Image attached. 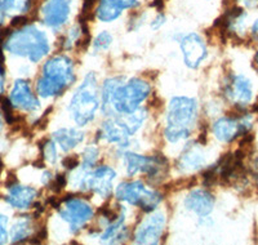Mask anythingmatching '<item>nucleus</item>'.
Listing matches in <instances>:
<instances>
[{"label": "nucleus", "mask_w": 258, "mask_h": 245, "mask_svg": "<svg viewBox=\"0 0 258 245\" xmlns=\"http://www.w3.org/2000/svg\"><path fill=\"white\" fill-rule=\"evenodd\" d=\"M74 82L73 61L64 54L54 55L43 66V75L36 83V93L44 98L59 96Z\"/></svg>", "instance_id": "f257e3e1"}, {"label": "nucleus", "mask_w": 258, "mask_h": 245, "mask_svg": "<svg viewBox=\"0 0 258 245\" xmlns=\"http://www.w3.org/2000/svg\"><path fill=\"white\" fill-rule=\"evenodd\" d=\"M198 115L197 101L190 97H173L168 106L165 138L176 143L190 137Z\"/></svg>", "instance_id": "f03ea898"}, {"label": "nucleus", "mask_w": 258, "mask_h": 245, "mask_svg": "<svg viewBox=\"0 0 258 245\" xmlns=\"http://www.w3.org/2000/svg\"><path fill=\"white\" fill-rule=\"evenodd\" d=\"M6 49L12 54L39 62L49 52V41L47 35L38 27L25 26L9 35L6 40Z\"/></svg>", "instance_id": "7ed1b4c3"}, {"label": "nucleus", "mask_w": 258, "mask_h": 245, "mask_svg": "<svg viewBox=\"0 0 258 245\" xmlns=\"http://www.w3.org/2000/svg\"><path fill=\"white\" fill-rule=\"evenodd\" d=\"M100 107V87L94 73L87 74L82 84L71 98L70 114L79 127L87 126L94 119Z\"/></svg>", "instance_id": "20e7f679"}, {"label": "nucleus", "mask_w": 258, "mask_h": 245, "mask_svg": "<svg viewBox=\"0 0 258 245\" xmlns=\"http://www.w3.org/2000/svg\"><path fill=\"white\" fill-rule=\"evenodd\" d=\"M150 93H151V88L145 80L135 78L126 83L121 82L112 92L106 114H131L140 108V105L150 96Z\"/></svg>", "instance_id": "39448f33"}, {"label": "nucleus", "mask_w": 258, "mask_h": 245, "mask_svg": "<svg viewBox=\"0 0 258 245\" xmlns=\"http://www.w3.org/2000/svg\"><path fill=\"white\" fill-rule=\"evenodd\" d=\"M117 200L141 208L145 212H153L161 202V195L155 190L147 189L142 182H123L116 187Z\"/></svg>", "instance_id": "423d86ee"}, {"label": "nucleus", "mask_w": 258, "mask_h": 245, "mask_svg": "<svg viewBox=\"0 0 258 245\" xmlns=\"http://www.w3.org/2000/svg\"><path fill=\"white\" fill-rule=\"evenodd\" d=\"M116 173L111 166H98L97 169L89 173H83L78 179V189L80 190L93 191L101 198H109L112 191V182H114Z\"/></svg>", "instance_id": "0eeeda50"}, {"label": "nucleus", "mask_w": 258, "mask_h": 245, "mask_svg": "<svg viewBox=\"0 0 258 245\" xmlns=\"http://www.w3.org/2000/svg\"><path fill=\"white\" fill-rule=\"evenodd\" d=\"M58 213L68 222L73 232H78L93 217V209L88 203L78 198H68L58 207Z\"/></svg>", "instance_id": "6e6552de"}, {"label": "nucleus", "mask_w": 258, "mask_h": 245, "mask_svg": "<svg viewBox=\"0 0 258 245\" xmlns=\"http://www.w3.org/2000/svg\"><path fill=\"white\" fill-rule=\"evenodd\" d=\"M125 168L128 175L147 174L150 178H154L161 172L165 160L163 158L156 156H144L135 152H126L125 154Z\"/></svg>", "instance_id": "1a4fd4ad"}, {"label": "nucleus", "mask_w": 258, "mask_h": 245, "mask_svg": "<svg viewBox=\"0 0 258 245\" xmlns=\"http://www.w3.org/2000/svg\"><path fill=\"white\" fill-rule=\"evenodd\" d=\"M183 62L187 68L198 69L207 58V47L202 36L197 32L187 34L179 40Z\"/></svg>", "instance_id": "9d476101"}, {"label": "nucleus", "mask_w": 258, "mask_h": 245, "mask_svg": "<svg viewBox=\"0 0 258 245\" xmlns=\"http://www.w3.org/2000/svg\"><path fill=\"white\" fill-rule=\"evenodd\" d=\"M132 136L123 115H111L98 131V137L109 143H116L119 147H125Z\"/></svg>", "instance_id": "9b49d317"}, {"label": "nucleus", "mask_w": 258, "mask_h": 245, "mask_svg": "<svg viewBox=\"0 0 258 245\" xmlns=\"http://www.w3.org/2000/svg\"><path fill=\"white\" fill-rule=\"evenodd\" d=\"M165 227L164 214L156 213L150 214L146 219L141 222L135 232V241L137 244H156L160 241L163 231Z\"/></svg>", "instance_id": "f8f14e48"}, {"label": "nucleus", "mask_w": 258, "mask_h": 245, "mask_svg": "<svg viewBox=\"0 0 258 245\" xmlns=\"http://www.w3.org/2000/svg\"><path fill=\"white\" fill-rule=\"evenodd\" d=\"M71 12V0H47L43 6V21L50 29H59L69 20Z\"/></svg>", "instance_id": "ddd939ff"}, {"label": "nucleus", "mask_w": 258, "mask_h": 245, "mask_svg": "<svg viewBox=\"0 0 258 245\" xmlns=\"http://www.w3.org/2000/svg\"><path fill=\"white\" fill-rule=\"evenodd\" d=\"M250 128L249 122H246L245 117L239 121L234 117H222L217 120L213 124V133L214 136L222 142H231L236 136L241 133H246V131Z\"/></svg>", "instance_id": "4468645a"}, {"label": "nucleus", "mask_w": 258, "mask_h": 245, "mask_svg": "<svg viewBox=\"0 0 258 245\" xmlns=\"http://www.w3.org/2000/svg\"><path fill=\"white\" fill-rule=\"evenodd\" d=\"M11 103L15 107L21 110L32 112L39 108V99L31 91L29 83L26 80H17L13 85L12 93H11Z\"/></svg>", "instance_id": "2eb2a0df"}, {"label": "nucleus", "mask_w": 258, "mask_h": 245, "mask_svg": "<svg viewBox=\"0 0 258 245\" xmlns=\"http://www.w3.org/2000/svg\"><path fill=\"white\" fill-rule=\"evenodd\" d=\"M137 6V0H101L96 16L101 22H112L123 11L136 8Z\"/></svg>", "instance_id": "dca6fc26"}, {"label": "nucleus", "mask_w": 258, "mask_h": 245, "mask_svg": "<svg viewBox=\"0 0 258 245\" xmlns=\"http://www.w3.org/2000/svg\"><path fill=\"white\" fill-rule=\"evenodd\" d=\"M226 94L238 105H245L252 98V84L245 76L235 75L226 84Z\"/></svg>", "instance_id": "f3484780"}, {"label": "nucleus", "mask_w": 258, "mask_h": 245, "mask_svg": "<svg viewBox=\"0 0 258 245\" xmlns=\"http://www.w3.org/2000/svg\"><path fill=\"white\" fill-rule=\"evenodd\" d=\"M185 207L187 210L204 218L213 210L214 198L206 190H192L185 199Z\"/></svg>", "instance_id": "a211bd4d"}, {"label": "nucleus", "mask_w": 258, "mask_h": 245, "mask_svg": "<svg viewBox=\"0 0 258 245\" xmlns=\"http://www.w3.org/2000/svg\"><path fill=\"white\" fill-rule=\"evenodd\" d=\"M36 195H38V191L35 189L13 183L9 187V193L7 195L6 200L16 209L25 210L31 207Z\"/></svg>", "instance_id": "6ab92c4d"}, {"label": "nucleus", "mask_w": 258, "mask_h": 245, "mask_svg": "<svg viewBox=\"0 0 258 245\" xmlns=\"http://www.w3.org/2000/svg\"><path fill=\"white\" fill-rule=\"evenodd\" d=\"M206 164V156L197 143H188L178 159V168L182 172H192L200 169Z\"/></svg>", "instance_id": "aec40b11"}, {"label": "nucleus", "mask_w": 258, "mask_h": 245, "mask_svg": "<svg viewBox=\"0 0 258 245\" xmlns=\"http://www.w3.org/2000/svg\"><path fill=\"white\" fill-rule=\"evenodd\" d=\"M84 140V133L75 128H61L53 133V141L63 151H70Z\"/></svg>", "instance_id": "412c9836"}, {"label": "nucleus", "mask_w": 258, "mask_h": 245, "mask_svg": "<svg viewBox=\"0 0 258 245\" xmlns=\"http://www.w3.org/2000/svg\"><path fill=\"white\" fill-rule=\"evenodd\" d=\"M126 237V230L124 226V217L110 222L109 226L101 235V239L107 242H120Z\"/></svg>", "instance_id": "4be33fe9"}, {"label": "nucleus", "mask_w": 258, "mask_h": 245, "mask_svg": "<svg viewBox=\"0 0 258 245\" xmlns=\"http://www.w3.org/2000/svg\"><path fill=\"white\" fill-rule=\"evenodd\" d=\"M30 0H0V24L3 22L4 15L24 13L29 9Z\"/></svg>", "instance_id": "5701e85b"}, {"label": "nucleus", "mask_w": 258, "mask_h": 245, "mask_svg": "<svg viewBox=\"0 0 258 245\" xmlns=\"http://www.w3.org/2000/svg\"><path fill=\"white\" fill-rule=\"evenodd\" d=\"M32 231L31 221L27 217H22L18 219L12 227V240L15 242H20L26 240Z\"/></svg>", "instance_id": "b1692460"}, {"label": "nucleus", "mask_w": 258, "mask_h": 245, "mask_svg": "<svg viewBox=\"0 0 258 245\" xmlns=\"http://www.w3.org/2000/svg\"><path fill=\"white\" fill-rule=\"evenodd\" d=\"M98 158H100V151H98L97 147H87V149L84 150V152H83V169L88 170L91 169V168H93V166L96 165Z\"/></svg>", "instance_id": "393cba45"}, {"label": "nucleus", "mask_w": 258, "mask_h": 245, "mask_svg": "<svg viewBox=\"0 0 258 245\" xmlns=\"http://www.w3.org/2000/svg\"><path fill=\"white\" fill-rule=\"evenodd\" d=\"M112 35L107 31H102L97 35V38L93 41V48L96 50H105L111 45Z\"/></svg>", "instance_id": "a878e982"}, {"label": "nucleus", "mask_w": 258, "mask_h": 245, "mask_svg": "<svg viewBox=\"0 0 258 245\" xmlns=\"http://www.w3.org/2000/svg\"><path fill=\"white\" fill-rule=\"evenodd\" d=\"M80 31H82V29H80L79 25H75L74 27H71L70 31H69V34H68V36H66V40L63 41L64 49H71V48L74 47V44L79 40Z\"/></svg>", "instance_id": "bb28decb"}, {"label": "nucleus", "mask_w": 258, "mask_h": 245, "mask_svg": "<svg viewBox=\"0 0 258 245\" xmlns=\"http://www.w3.org/2000/svg\"><path fill=\"white\" fill-rule=\"evenodd\" d=\"M43 155L48 163H56L57 160V149L54 141H47V143L43 147Z\"/></svg>", "instance_id": "cd10ccee"}, {"label": "nucleus", "mask_w": 258, "mask_h": 245, "mask_svg": "<svg viewBox=\"0 0 258 245\" xmlns=\"http://www.w3.org/2000/svg\"><path fill=\"white\" fill-rule=\"evenodd\" d=\"M7 219L6 216L0 214V244H4L8 239V233H7Z\"/></svg>", "instance_id": "c85d7f7f"}, {"label": "nucleus", "mask_w": 258, "mask_h": 245, "mask_svg": "<svg viewBox=\"0 0 258 245\" xmlns=\"http://www.w3.org/2000/svg\"><path fill=\"white\" fill-rule=\"evenodd\" d=\"M78 165H79V160L75 158H71V156H69L68 159H64L63 160V166H66L69 169H74V168Z\"/></svg>", "instance_id": "c756f323"}, {"label": "nucleus", "mask_w": 258, "mask_h": 245, "mask_svg": "<svg viewBox=\"0 0 258 245\" xmlns=\"http://www.w3.org/2000/svg\"><path fill=\"white\" fill-rule=\"evenodd\" d=\"M164 21H165V17H164V16L159 15L158 17H156L155 20L153 21V24H151V26H153L154 29H158V27H160L161 25L164 24Z\"/></svg>", "instance_id": "7c9ffc66"}, {"label": "nucleus", "mask_w": 258, "mask_h": 245, "mask_svg": "<svg viewBox=\"0 0 258 245\" xmlns=\"http://www.w3.org/2000/svg\"><path fill=\"white\" fill-rule=\"evenodd\" d=\"M4 91V74L3 69H0V93H3Z\"/></svg>", "instance_id": "2f4dec72"}, {"label": "nucleus", "mask_w": 258, "mask_h": 245, "mask_svg": "<svg viewBox=\"0 0 258 245\" xmlns=\"http://www.w3.org/2000/svg\"><path fill=\"white\" fill-rule=\"evenodd\" d=\"M252 31H253V34H254V35H258V20L255 21V22H254V25H253V27H252Z\"/></svg>", "instance_id": "473e14b6"}, {"label": "nucleus", "mask_w": 258, "mask_h": 245, "mask_svg": "<svg viewBox=\"0 0 258 245\" xmlns=\"http://www.w3.org/2000/svg\"><path fill=\"white\" fill-rule=\"evenodd\" d=\"M240 2H243V3L248 4V6H252V4H253V3H254L255 0H240Z\"/></svg>", "instance_id": "72a5a7b5"}, {"label": "nucleus", "mask_w": 258, "mask_h": 245, "mask_svg": "<svg viewBox=\"0 0 258 245\" xmlns=\"http://www.w3.org/2000/svg\"><path fill=\"white\" fill-rule=\"evenodd\" d=\"M3 128V120H2V116H0V129Z\"/></svg>", "instance_id": "f704fd0d"}, {"label": "nucleus", "mask_w": 258, "mask_h": 245, "mask_svg": "<svg viewBox=\"0 0 258 245\" xmlns=\"http://www.w3.org/2000/svg\"><path fill=\"white\" fill-rule=\"evenodd\" d=\"M254 111H258V102H257V105L254 106Z\"/></svg>", "instance_id": "c9c22d12"}, {"label": "nucleus", "mask_w": 258, "mask_h": 245, "mask_svg": "<svg viewBox=\"0 0 258 245\" xmlns=\"http://www.w3.org/2000/svg\"><path fill=\"white\" fill-rule=\"evenodd\" d=\"M255 59H257V64H258V54H257V57H255Z\"/></svg>", "instance_id": "e433bc0d"}]
</instances>
